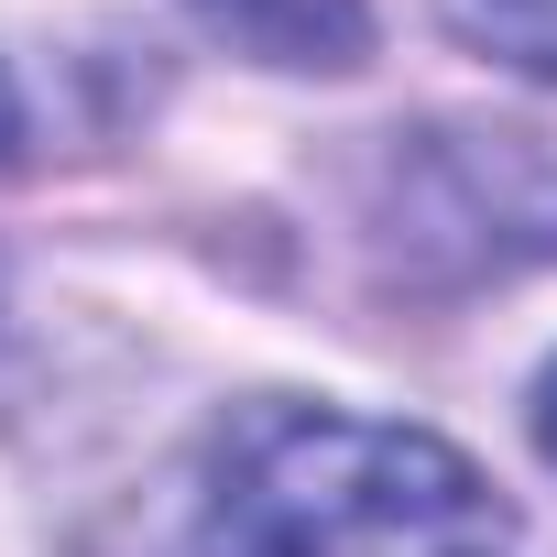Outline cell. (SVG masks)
Returning a JSON list of instances; mask_svg holds the SVG:
<instances>
[{"label": "cell", "instance_id": "5", "mask_svg": "<svg viewBox=\"0 0 557 557\" xmlns=\"http://www.w3.org/2000/svg\"><path fill=\"white\" fill-rule=\"evenodd\" d=\"M12 143H23V99H12V77H0V164H12Z\"/></svg>", "mask_w": 557, "mask_h": 557}, {"label": "cell", "instance_id": "3", "mask_svg": "<svg viewBox=\"0 0 557 557\" xmlns=\"http://www.w3.org/2000/svg\"><path fill=\"white\" fill-rule=\"evenodd\" d=\"M459 45L524 66V77H557V0H448Z\"/></svg>", "mask_w": 557, "mask_h": 557}, {"label": "cell", "instance_id": "4", "mask_svg": "<svg viewBox=\"0 0 557 557\" xmlns=\"http://www.w3.org/2000/svg\"><path fill=\"white\" fill-rule=\"evenodd\" d=\"M535 448H546V459H557V361H546V372H535Z\"/></svg>", "mask_w": 557, "mask_h": 557}, {"label": "cell", "instance_id": "2", "mask_svg": "<svg viewBox=\"0 0 557 557\" xmlns=\"http://www.w3.org/2000/svg\"><path fill=\"white\" fill-rule=\"evenodd\" d=\"M186 23L285 77H339L372 55V0H186Z\"/></svg>", "mask_w": 557, "mask_h": 557}, {"label": "cell", "instance_id": "1", "mask_svg": "<svg viewBox=\"0 0 557 557\" xmlns=\"http://www.w3.org/2000/svg\"><path fill=\"white\" fill-rule=\"evenodd\" d=\"M175 557H524V524L426 426L240 405L186 481Z\"/></svg>", "mask_w": 557, "mask_h": 557}]
</instances>
